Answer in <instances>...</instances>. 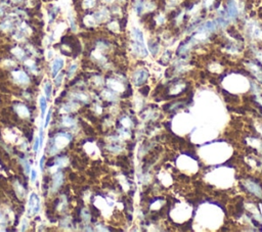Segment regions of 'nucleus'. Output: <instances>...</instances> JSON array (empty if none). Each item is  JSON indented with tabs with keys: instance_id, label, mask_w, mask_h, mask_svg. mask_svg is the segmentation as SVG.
Returning a JSON list of instances; mask_svg holds the SVG:
<instances>
[{
	"instance_id": "obj_35",
	"label": "nucleus",
	"mask_w": 262,
	"mask_h": 232,
	"mask_svg": "<svg viewBox=\"0 0 262 232\" xmlns=\"http://www.w3.org/2000/svg\"><path fill=\"white\" fill-rule=\"evenodd\" d=\"M104 1H111V0H104Z\"/></svg>"
},
{
	"instance_id": "obj_7",
	"label": "nucleus",
	"mask_w": 262,
	"mask_h": 232,
	"mask_svg": "<svg viewBox=\"0 0 262 232\" xmlns=\"http://www.w3.org/2000/svg\"><path fill=\"white\" fill-rule=\"evenodd\" d=\"M227 14L232 18L238 17V8L234 0H228L227 1Z\"/></svg>"
},
{
	"instance_id": "obj_27",
	"label": "nucleus",
	"mask_w": 262,
	"mask_h": 232,
	"mask_svg": "<svg viewBox=\"0 0 262 232\" xmlns=\"http://www.w3.org/2000/svg\"><path fill=\"white\" fill-rule=\"evenodd\" d=\"M28 226H29V221H28V219H27V218H25V219H24V220H23L22 229H21V230H22V231H25V230H27Z\"/></svg>"
},
{
	"instance_id": "obj_2",
	"label": "nucleus",
	"mask_w": 262,
	"mask_h": 232,
	"mask_svg": "<svg viewBox=\"0 0 262 232\" xmlns=\"http://www.w3.org/2000/svg\"><path fill=\"white\" fill-rule=\"evenodd\" d=\"M40 199L36 193H31L30 199H29V215L36 216L40 212Z\"/></svg>"
},
{
	"instance_id": "obj_19",
	"label": "nucleus",
	"mask_w": 262,
	"mask_h": 232,
	"mask_svg": "<svg viewBox=\"0 0 262 232\" xmlns=\"http://www.w3.org/2000/svg\"><path fill=\"white\" fill-rule=\"evenodd\" d=\"M55 79H54V84H55V86L57 87H60V85H62V83H63V74H57V76H55L54 77Z\"/></svg>"
},
{
	"instance_id": "obj_6",
	"label": "nucleus",
	"mask_w": 262,
	"mask_h": 232,
	"mask_svg": "<svg viewBox=\"0 0 262 232\" xmlns=\"http://www.w3.org/2000/svg\"><path fill=\"white\" fill-rule=\"evenodd\" d=\"M147 76H149V74H147V71H144V70L138 71V72H136L135 75H134V83H135L136 85H140V84H142L147 80Z\"/></svg>"
},
{
	"instance_id": "obj_22",
	"label": "nucleus",
	"mask_w": 262,
	"mask_h": 232,
	"mask_svg": "<svg viewBox=\"0 0 262 232\" xmlns=\"http://www.w3.org/2000/svg\"><path fill=\"white\" fill-rule=\"evenodd\" d=\"M26 65L30 68L32 72H36V71H37V67H36L35 62H32V60H27V62H26Z\"/></svg>"
},
{
	"instance_id": "obj_20",
	"label": "nucleus",
	"mask_w": 262,
	"mask_h": 232,
	"mask_svg": "<svg viewBox=\"0 0 262 232\" xmlns=\"http://www.w3.org/2000/svg\"><path fill=\"white\" fill-rule=\"evenodd\" d=\"M15 190H17V193H18V196L24 197V195H25V194H24L25 193V192H24V188H23V186L18 182H17V184H15Z\"/></svg>"
},
{
	"instance_id": "obj_32",
	"label": "nucleus",
	"mask_w": 262,
	"mask_h": 232,
	"mask_svg": "<svg viewBox=\"0 0 262 232\" xmlns=\"http://www.w3.org/2000/svg\"><path fill=\"white\" fill-rule=\"evenodd\" d=\"M52 55H53V51H52V50H49V51H48V55H47V57H48V59H51Z\"/></svg>"
},
{
	"instance_id": "obj_28",
	"label": "nucleus",
	"mask_w": 262,
	"mask_h": 232,
	"mask_svg": "<svg viewBox=\"0 0 262 232\" xmlns=\"http://www.w3.org/2000/svg\"><path fill=\"white\" fill-rule=\"evenodd\" d=\"M38 148H39V136L35 138V141H34V145H33V150H34L35 152H37V151H38Z\"/></svg>"
},
{
	"instance_id": "obj_10",
	"label": "nucleus",
	"mask_w": 262,
	"mask_h": 232,
	"mask_svg": "<svg viewBox=\"0 0 262 232\" xmlns=\"http://www.w3.org/2000/svg\"><path fill=\"white\" fill-rule=\"evenodd\" d=\"M62 125L65 128H73L76 125V121L75 119L71 117H63L62 120Z\"/></svg>"
},
{
	"instance_id": "obj_29",
	"label": "nucleus",
	"mask_w": 262,
	"mask_h": 232,
	"mask_svg": "<svg viewBox=\"0 0 262 232\" xmlns=\"http://www.w3.org/2000/svg\"><path fill=\"white\" fill-rule=\"evenodd\" d=\"M82 218H83L85 221H89V219H90V215H89V213L87 212L86 210L82 211Z\"/></svg>"
},
{
	"instance_id": "obj_3",
	"label": "nucleus",
	"mask_w": 262,
	"mask_h": 232,
	"mask_svg": "<svg viewBox=\"0 0 262 232\" xmlns=\"http://www.w3.org/2000/svg\"><path fill=\"white\" fill-rule=\"evenodd\" d=\"M63 182V174L62 172H57L52 177V186H51V191L55 192L57 189L62 186Z\"/></svg>"
},
{
	"instance_id": "obj_1",
	"label": "nucleus",
	"mask_w": 262,
	"mask_h": 232,
	"mask_svg": "<svg viewBox=\"0 0 262 232\" xmlns=\"http://www.w3.org/2000/svg\"><path fill=\"white\" fill-rule=\"evenodd\" d=\"M71 139H72V136H71L70 134L60 132V133H57V135L54 136V138L52 139L51 142H52V144L60 150L62 147L67 145L69 142L71 141Z\"/></svg>"
},
{
	"instance_id": "obj_30",
	"label": "nucleus",
	"mask_w": 262,
	"mask_h": 232,
	"mask_svg": "<svg viewBox=\"0 0 262 232\" xmlns=\"http://www.w3.org/2000/svg\"><path fill=\"white\" fill-rule=\"evenodd\" d=\"M44 164H45V155H43V157H41L40 163H39V168H40V171H41V172L44 170Z\"/></svg>"
},
{
	"instance_id": "obj_15",
	"label": "nucleus",
	"mask_w": 262,
	"mask_h": 232,
	"mask_svg": "<svg viewBox=\"0 0 262 232\" xmlns=\"http://www.w3.org/2000/svg\"><path fill=\"white\" fill-rule=\"evenodd\" d=\"M75 109H76V103H68V104H65L62 109H60V112L62 113H70Z\"/></svg>"
},
{
	"instance_id": "obj_23",
	"label": "nucleus",
	"mask_w": 262,
	"mask_h": 232,
	"mask_svg": "<svg viewBox=\"0 0 262 232\" xmlns=\"http://www.w3.org/2000/svg\"><path fill=\"white\" fill-rule=\"evenodd\" d=\"M94 4H95V0H84L83 1V5L86 8H91V7L94 6Z\"/></svg>"
},
{
	"instance_id": "obj_4",
	"label": "nucleus",
	"mask_w": 262,
	"mask_h": 232,
	"mask_svg": "<svg viewBox=\"0 0 262 232\" xmlns=\"http://www.w3.org/2000/svg\"><path fill=\"white\" fill-rule=\"evenodd\" d=\"M12 77L18 83L21 84H28L30 79H29V76L26 74L24 71H15L12 73Z\"/></svg>"
},
{
	"instance_id": "obj_8",
	"label": "nucleus",
	"mask_w": 262,
	"mask_h": 232,
	"mask_svg": "<svg viewBox=\"0 0 262 232\" xmlns=\"http://www.w3.org/2000/svg\"><path fill=\"white\" fill-rule=\"evenodd\" d=\"M15 112L18 113V116H21L22 118H28L30 116V112H29L28 107L26 106L25 104H22V103H18V104H15Z\"/></svg>"
},
{
	"instance_id": "obj_17",
	"label": "nucleus",
	"mask_w": 262,
	"mask_h": 232,
	"mask_svg": "<svg viewBox=\"0 0 262 232\" xmlns=\"http://www.w3.org/2000/svg\"><path fill=\"white\" fill-rule=\"evenodd\" d=\"M12 52H14V54L18 57V59H23L24 57H25V51H24L23 49L18 48V47L15 48L14 50H12Z\"/></svg>"
},
{
	"instance_id": "obj_12",
	"label": "nucleus",
	"mask_w": 262,
	"mask_h": 232,
	"mask_svg": "<svg viewBox=\"0 0 262 232\" xmlns=\"http://www.w3.org/2000/svg\"><path fill=\"white\" fill-rule=\"evenodd\" d=\"M39 105H40V110H41V117L44 118L45 117V113L47 109V99L45 96H43V95L40 96V98H39Z\"/></svg>"
},
{
	"instance_id": "obj_21",
	"label": "nucleus",
	"mask_w": 262,
	"mask_h": 232,
	"mask_svg": "<svg viewBox=\"0 0 262 232\" xmlns=\"http://www.w3.org/2000/svg\"><path fill=\"white\" fill-rule=\"evenodd\" d=\"M78 65L77 64H72L70 65V68H69L68 70V77H72V76L74 75V73L76 72V70H77Z\"/></svg>"
},
{
	"instance_id": "obj_18",
	"label": "nucleus",
	"mask_w": 262,
	"mask_h": 232,
	"mask_svg": "<svg viewBox=\"0 0 262 232\" xmlns=\"http://www.w3.org/2000/svg\"><path fill=\"white\" fill-rule=\"evenodd\" d=\"M21 162H22L23 164V167L24 169H25V172L26 174H29L31 171V167H30V164H29L28 160L27 159H21Z\"/></svg>"
},
{
	"instance_id": "obj_9",
	"label": "nucleus",
	"mask_w": 262,
	"mask_h": 232,
	"mask_svg": "<svg viewBox=\"0 0 262 232\" xmlns=\"http://www.w3.org/2000/svg\"><path fill=\"white\" fill-rule=\"evenodd\" d=\"M68 163H69V160L66 157H57V159L54 160L53 166H51V170H53V169H60V168L66 167V166L68 165Z\"/></svg>"
},
{
	"instance_id": "obj_5",
	"label": "nucleus",
	"mask_w": 262,
	"mask_h": 232,
	"mask_svg": "<svg viewBox=\"0 0 262 232\" xmlns=\"http://www.w3.org/2000/svg\"><path fill=\"white\" fill-rule=\"evenodd\" d=\"M63 64H65V62H63V59H62V57H57V59L53 60V62H52V67H51L52 77H55V76L60 72V70L63 68Z\"/></svg>"
},
{
	"instance_id": "obj_11",
	"label": "nucleus",
	"mask_w": 262,
	"mask_h": 232,
	"mask_svg": "<svg viewBox=\"0 0 262 232\" xmlns=\"http://www.w3.org/2000/svg\"><path fill=\"white\" fill-rule=\"evenodd\" d=\"M71 98H72L73 100H76V101H79V102H87L88 101V97H87L85 94L81 93V92H75V93H72Z\"/></svg>"
},
{
	"instance_id": "obj_24",
	"label": "nucleus",
	"mask_w": 262,
	"mask_h": 232,
	"mask_svg": "<svg viewBox=\"0 0 262 232\" xmlns=\"http://www.w3.org/2000/svg\"><path fill=\"white\" fill-rule=\"evenodd\" d=\"M150 51H152L153 54H156L158 52V44L155 43L154 41H150Z\"/></svg>"
},
{
	"instance_id": "obj_34",
	"label": "nucleus",
	"mask_w": 262,
	"mask_h": 232,
	"mask_svg": "<svg viewBox=\"0 0 262 232\" xmlns=\"http://www.w3.org/2000/svg\"><path fill=\"white\" fill-rule=\"evenodd\" d=\"M10 1H12V2H15V3H20V2L24 1V0H10Z\"/></svg>"
},
{
	"instance_id": "obj_14",
	"label": "nucleus",
	"mask_w": 262,
	"mask_h": 232,
	"mask_svg": "<svg viewBox=\"0 0 262 232\" xmlns=\"http://www.w3.org/2000/svg\"><path fill=\"white\" fill-rule=\"evenodd\" d=\"M133 36L136 42H141L144 43V34L138 29H133Z\"/></svg>"
},
{
	"instance_id": "obj_13",
	"label": "nucleus",
	"mask_w": 262,
	"mask_h": 232,
	"mask_svg": "<svg viewBox=\"0 0 262 232\" xmlns=\"http://www.w3.org/2000/svg\"><path fill=\"white\" fill-rule=\"evenodd\" d=\"M44 92H45L46 99H50V97L52 95V85L49 81H46L45 82V85H44Z\"/></svg>"
},
{
	"instance_id": "obj_26",
	"label": "nucleus",
	"mask_w": 262,
	"mask_h": 232,
	"mask_svg": "<svg viewBox=\"0 0 262 232\" xmlns=\"http://www.w3.org/2000/svg\"><path fill=\"white\" fill-rule=\"evenodd\" d=\"M31 181L33 183H35V181H36V178H37V172H36V170L35 169H31Z\"/></svg>"
},
{
	"instance_id": "obj_25",
	"label": "nucleus",
	"mask_w": 262,
	"mask_h": 232,
	"mask_svg": "<svg viewBox=\"0 0 262 232\" xmlns=\"http://www.w3.org/2000/svg\"><path fill=\"white\" fill-rule=\"evenodd\" d=\"M51 115H52V110H49L48 114H47L46 118H45V122H44V126H43L44 128H46L47 126H48V124H49V122H50V119H51Z\"/></svg>"
},
{
	"instance_id": "obj_31",
	"label": "nucleus",
	"mask_w": 262,
	"mask_h": 232,
	"mask_svg": "<svg viewBox=\"0 0 262 232\" xmlns=\"http://www.w3.org/2000/svg\"><path fill=\"white\" fill-rule=\"evenodd\" d=\"M140 91H141L142 94H144V95H147V93H149V91H150V88H149V87H144V89H141Z\"/></svg>"
},
{
	"instance_id": "obj_33",
	"label": "nucleus",
	"mask_w": 262,
	"mask_h": 232,
	"mask_svg": "<svg viewBox=\"0 0 262 232\" xmlns=\"http://www.w3.org/2000/svg\"><path fill=\"white\" fill-rule=\"evenodd\" d=\"M4 14V7L0 5V15H3Z\"/></svg>"
},
{
	"instance_id": "obj_16",
	"label": "nucleus",
	"mask_w": 262,
	"mask_h": 232,
	"mask_svg": "<svg viewBox=\"0 0 262 232\" xmlns=\"http://www.w3.org/2000/svg\"><path fill=\"white\" fill-rule=\"evenodd\" d=\"M11 28H12V22H11V21H8V20L4 21V22L0 25V29H1V30H3V31H8Z\"/></svg>"
}]
</instances>
